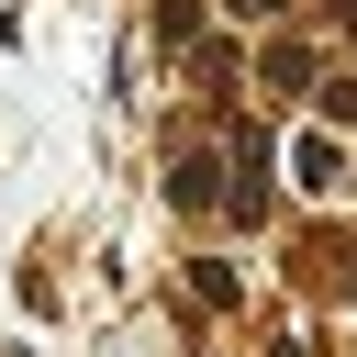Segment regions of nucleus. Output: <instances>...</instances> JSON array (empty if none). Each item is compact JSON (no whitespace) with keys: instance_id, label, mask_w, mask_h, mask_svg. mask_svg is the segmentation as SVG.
Returning a JSON list of instances; mask_svg holds the SVG:
<instances>
[{"instance_id":"f257e3e1","label":"nucleus","mask_w":357,"mask_h":357,"mask_svg":"<svg viewBox=\"0 0 357 357\" xmlns=\"http://www.w3.org/2000/svg\"><path fill=\"white\" fill-rule=\"evenodd\" d=\"M290 167H301V190H324V178H335V134H301V145H290Z\"/></svg>"}]
</instances>
